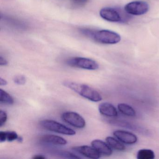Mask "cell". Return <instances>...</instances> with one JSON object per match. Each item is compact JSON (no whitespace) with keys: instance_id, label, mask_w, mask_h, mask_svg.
Masks as SVG:
<instances>
[{"instance_id":"cell-1","label":"cell","mask_w":159,"mask_h":159,"mask_svg":"<svg viewBox=\"0 0 159 159\" xmlns=\"http://www.w3.org/2000/svg\"><path fill=\"white\" fill-rule=\"evenodd\" d=\"M64 85L90 101L97 102L102 100L101 95L96 90L86 84L66 81L64 83Z\"/></svg>"},{"instance_id":"cell-2","label":"cell","mask_w":159,"mask_h":159,"mask_svg":"<svg viewBox=\"0 0 159 159\" xmlns=\"http://www.w3.org/2000/svg\"><path fill=\"white\" fill-rule=\"evenodd\" d=\"M83 32L97 42L103 44H116L121 40L120 36L118 33L111 30H103L93 31L84 30Z\"/></svg>"},{"instance_id":"cell-3","label":"cell","mask_w":159,"mask_h":159,"mask_svg":"<svg viewBox=\"0 0 159 159\" xmlns=\"http://www.w3.org/2000/svg\"><path fill=\"white\" fill-rule=\"evenodd\" d=\"M40 123L44 129L52 132L70 136L74 135L76 134V132L73 129L53 120H43Z\"/></svg>"},{"instance_id":"cell-4","label":"cell","mask_w":159,"mask_h":159,"mask_svg":"<svg viewBox=\"0 0 159 159\" xmlns=\"http://www.w3.org/2000/svg\"><path fill=\"white\" fill-rule=\"evenodd\" d=\"M66 64L71 67L88 70H96L99 68L98 64L95 61L85 57H72L67 60Z\"/></svg>"},{"instance_id":"cell-5","label":"cell","mask_w":159,"mask_h":159,"mask_svg":"<svg viewBox=\"0 0 159 159\" xmlns=\"http://www.w3.org/2000/svg\"><path fill=\"white\" fill-rule=\"evenodd\" d=\"M148 4L143 1H134L125 5V10L126 13L134 16H140L148 12Z\"/></svg>"},{"instance_id":"cell-6","label":"cell","mask_w":159,"mask_h":159,"mask_svg":"<svg viewBox=\"0 0 159 159\" xmlns=\"http://www.w3.org/2000/svg\"><path fill=\"white\" fill-rule=\"evenodd\" d=\"M63 121L73 127L83 128L85 127L86 122L84 119L79 113L74 111H66L62 115Z\"/></svg>"},{"instance_id":"cell-7","label":"cell","mask_w":159,"mask_h":159,"mask_svg":"<svg viewBox=\"0 0 159 159\" xmlns=\"http://www.w3.org/2000/svg\"><path fill=\"white\" fill-rule=\"evenodd\" d=\"M99 14L103 19L109 22L118 23L123 20L120 14L114 8H103L100 10Z\"/></svg>"},{"instance_id":"cell-8","label":"cell","mask_w":159,"mask_h":159,"mask_svg":"<svg viewBox=\"0 0 159 159\" xmlns=\"http://www.w3.org/2000/svg\"><path fill=\"white\" fill-rule=\"evenodd\" d=\"M113 135L121 142L126 144H135L138 140L135 135L131 132L124 130H116L113 132Z\"/></svg>"},{"instance_id":"cell-9","label":"cell","mask_w":159,"mask_h":159,"mask_svg":"<svg viewBox=\"0 0 159 159\" xmlns=\"http://www.w3.org/2000/svg\"><path fill=\"white\" fill-rule=\"evenodd\" d=\"M72 149L81 155L90 159H97L100 158V153L93 147L81 146L74 147Z\"/></svg>"},{"instance_id":"cell-10","label":"cell","mask_w":159,"mask_h":159,"mask_svg":"<svg viewBox=\"0 0 159 159\" xmlns=\"http://www.w3.org/2000/svg\"><path fill=\"white\" fill-rule=\"evenodd\" d=\"M92 147L97 150L100 154L110 156L112 154L111 148L108 144L100 139H95L91 142Z\"/></svg>"},{"instance_id":"cell-11","label":"cell","mask_w":159,"mask_h":159,"mask_svg":"<svg viewBox=\"0 0 159 159\" xmlns=\"http://www.w3.org/2000/svg\"><path fill=\"white\" fill-rule=\"evenodd\" d=\"M40 140L43 143L58 146H63L67 144L66 139L59 136L53 134L43 135L41 137Z\"/></svg>"},{"instance_id":"cell-12","label":"cell","mask_w":159,"mask_h":159,"mask_svg":"<svg viewBox=\"0 0 159 159\" xmlns=\"http://www.w3.org/2000/svg\"><path fill=\"white\" fill-rule=\"evenodd\" d=\"M98 110L102 115L107 117H116L118 115L116 108L110 103H101L98 106Z\"/></svg>"},{"instance_id":"cell-13","label":"cell","mask_w":159,"mask_h":159,"mask_svg":"<svg viewBox=\"0 0 159 159\" xmlns=\"http://www.w3.org/2000/svg\"><path fill=\"white\" fill-rule=\"evenodd\" d=\"M106 140L109 146L114 150L122 151L125 149V146L120 141L112 137H107L106 138Z\"/></svg>"},{"instance_id":"cell-14","label":"cell","mask_w":159,"mask_h":159,"mask_svg":"<svg viewBox=\"0 0 159 159\" xmlns=\"http://www.w3.org/2000/svg\"><path fill=\"white\" fill-rule=\"evenodd\" d=\"M118 110L124 115L134 117L136 115L135 111L129 105L124 103L119 104L118 106Z\"/></svg>"},{"instance_id":"cell-15","label":"cell","mask_w":159,"mask_h":159,"mask_svg":"<svg viewBox=\"0 0 159 159\" xmlns=\"http://www.w3.org/2000/svg\"><path fill=\"white\" fill-rule=\"evenodd\" d=\"M155 158L154 152L151 149H143L138 152L137 158L138 159H153Z\"/></svg>"},{"instance_id":"cell-16","label":"cell","mask_w":159,"mask_h":159,"mask_svg":"<svg viewBox=\"0 0 159 159\" xmlns=\"http://www.w3.org/2000/svg\"><path fill=\"white\" fill-rule=\"evenodd\" d=\"M0 102L6 105H11L14 103L12 97L2 89L0 90Z\"/></svg>"},{"instance_id":"cell-17","label":"cell","mask_w":159,"mask_h":159,"mask_svg":"<svg viewBox=\"0 0 159 159\" xmlns=\"http://www.w3.org/2000/svg\"><path fill=\"white\" fill-rule=\"evenodd\" d=\"M14 82L18 85H24L26 82V78L24 75H17L13 79Z\"/></svg>"},{"instance_id":"cell-18","label":"cell","mask_w":159,"mask_h":159,"mask_svg":"<svg viewBox=\"0 0 159 159\" xmlns=\"http://www.w3.org/2000/svg\"><path fill=\"white\" fill-rule=\"evenodd\" d=\"M7 134V140L9 142H12L14 140H17L18 135L16 132L14 131H8Z\"/></svg>"},{"instance_id":"cell-19","label":"cell","mask_w":159,"mask_h":159,"mask_svg":"<svg viewBox=\"0 0 159 159\" xmlns=\"http://www.w3.org/2000/svg\"><path fill=\"white\" fill-rule=\"evenodd\" d=\"M7 114L4 111H0V126H2L7 121Z\"/></svg>"},{"instance_id":"cell-20","label":"cell","mask_w":159,"mask_h":159,"mask_svg":"<svg viewBox=\"0 0 159 159\" xmlns=\"http://www.w3.org/2000/svg\"><path fill=\"white\" fill-rule=\"evenodd\" d=\"M60 155L64 156V157H66L68 158H80V157L73 154V153H71V152H60Z\"/></svg>"},{"instance_id":"cell-21","label":"cell","mask_w":159,"mask_h":159,"mask_svg":"<svg viewBox=\"0 0 159 159\" xmlns=\"http://www.w3.org/2000/svg\"><path fill=\"white\" fill-rule=\"evenodd\" d=\"M88 0H71V3L76 6H82L87 3Z\"/></svg>"},{"instance_id":"cell-22","label":"cell","mask_w":159,"mask_h":159,"mask_svg":"<svg viewBox=\"0 0 159 159\" xmlns=\"http://www.w3.org/2000/svg\"><path fill=\"white\" fill-rule=\"evenodd\" d=\"M7 140V134L6 132L1 131L0 132V141L3 142Z\"/></svg>"},{"instance_id":"cell-23","label":"cell","mask_w":159,"mask_h":159,"mask_svg":"<svg viewBox=\"0 0 159 159\" xmlns=\"http://www.w3.org/2000/svg\"><path fill=\"white\" fill-rule=\"evenodd\" d=\"M8 61L5 58L2 57V56L0 57V65L1 66H6L8 65Z\"/></svg>"},{"instance_id":"cell-24","label":"cell","mask_w":159,"mask_h":159,"mask_svg":"<svg viewBox=\"0 0 159 159\" xmlns=\"http://www.w3.org/2000/svg\"><path fill=\"white\" fill-rule=\"evenodd\" d=\"M7 83H7V81L6 80L2 78H0V85H1V86L7 85Z\"/></svg>"},{"instance_id":"cell-25","label":"cell","mask_w":159,"mask_h":159,"mask_svg":"<svg viewBox=\"0 0 159 159\" xmlns=\"http://www.w3.org/2000/svg\"><path fill=\"white\" fill-rule=\"evenodd\" d=\"M33 159H45V157L42 155H36L33 156Z\"/></svg>"},{"instance_id":"cell-26","label":"cell","mask_w":159,"mask_h":159,"mask_svg":"<svg viewBox=\"0 0 159 159\" xmlns=\"http://www.w3.org/2000/svg\"><path fill=\"white\" fill-rule=\"evenodd\" d=\"M17 140L18 142H20V143H22V142H23L24 139H23V138L22 137V136H18Z\"/></svg>"}]
</instances>
